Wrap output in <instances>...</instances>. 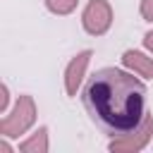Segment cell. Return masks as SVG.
Returning <instances> with one entry per match:
<instances>
[{
    "mask_svg": "<svg viewBox=\"0 0 153 153\" xmlns=\"http://www.w3.org/2000/svg\"><path fill=\"white\" fill-rule=\"evenodd\" d=\"M81 26L88 36H103L112 26V7L108 0H88L81 12Z\"/></svg>",
    "mask_w": 153,
    "mask_h": 153,
    "instance_id": "3",
    "label": "cell"
},
{
    "mask_svg": "<svg viewBox=\"0 0 153 153\" xmlns=\"http://www.w3.org/2000/svg\"><path fill=\"white\" fill-rule=\"evenodd\" d=\"M91 55H93V53L86 48V50L76 53V55L67 62V67H65V91H67L69 98L76 96V91H79V86H81V79H84V74H86V67H88V62H91Z\"/></svg>",
    "mask_w": 153,
    "mask_h": 153,
    "instance_id": "5",
    "label": "cell"
},
{
    "mask_svg": "<svg viewBox=\"0 0 153 153\" xmlns=\"http://www.w3.org/2000/svg\"><path fill=\"white\" fill-rule=\"evenodd\" d=\"M0 153H12V148H10V143L5 141V136H2V141H0Z\"/></svg>",
    "mask_w": 153,
    "mask_h": 153,
    "instance_id": "12",
    "label": "cell"
},
{
    "mask_svg": "<svg viewBox=\"0 0 153 153\" xmlns=\"http://www.w3.org/2000/svg\"><path fill=\"white\" fill-rule=\"evenodd\" d=\"M36 122V103L31 96L22 93L14 103V108L10 110V115H5L0 120V134L5 139H17L19 134H26Z\"/></svg>",
    "mask_w": 153,
    "mask_h": 153,
    "instance_id": "2",
    "label": "cell"
},
{
    "mask_svg": "<svg viewBox=\"0 0 153 153\" xmlns=\"http://www.w3.org/2000/svg\"><path fill=\"white\" fill-rule=\"evenodd\" d=\"M151 136H153V117L146 115L143 122H141L136 129H131V131H127V134H122V136H115L108 148H110L112 153H136V151H141V148L148 146Z\"/></svg>",
    "mask_w": 153,
    "mask_h": 153,
    "instance_id": "4",
    "label": "cell"
},
{
    "mask_svg": "<svg viewBox=\"0 0 153 153\" xmlns=\"http://www.w3.org/2000/svg\"><path fill=\"white\" fill-rule=\"evenodd\" d=\"M139 12L146 22H153V0H141L139 2Z\"/></svg>",
    "mask_w": 153,
    "mask_h": 153,
    "instance_id": "9",
    "label": "cell"
},
{
    "mask_svg": "<svg viewBox=\"0 0 153 153\" xmlns=\"http://www.w3.org/2000/svg\"><path fill=\"white\" fill-rule=\"evenodd\" d=\"M19 153H48V127H38L26 141H22Z\"/></svg>",
    "mask_w": 153,
    "mask_h": 153,
    "instance_id": "7",
    "label": "cell"
},
{
    "mask_svg": "<svg viewBox=\"0 0 153 153\" xmlns=\"http://www.w3.org/2000/svg\"><path fill=\"white\" fill-rule=\"evenodd\" d=\"M122 65L131 72H136L143 79H153V57L143 55L141 50H124L122 53Z\"/></svg>",
    "mask_w": 153,
    "mask_h": 153,
    "instance_id": "6",
    "label": "cell"
},
{
    "mask_svg": "<svg viewBox=\"0 0 153 153\" xmlns=\"http://www.w3.org/2000/svg\"><path fill=\"white\" fill-rule=\"evenodd\" d=\"M43 2H45V7H48L53 14H69V12H74L76 5H79V0H43Z\"/></svg>",
    "mask_w": 153,
    "mask_h": 153,
    "instance_id": "8",
    "label": "cell"
},
{
    "mask_svg": "<svg viewBox=\"0 0 153 153\" xmlns=\"http://www.w3.org/2000/svg\"><path fill=\"white\" fill-rule=\"evenodd\" d=\"M7 103H10V91H7V86L2 84V86H0V112L7 110Z\"/></svg>",
    "mask_w": 153,
    "mask_h": 153,
    "instance_id": "10",
    "label": "cell"
},
{
    "mask_svg": "<svg viewBox=\"0 0 153 153\" xmlns=\"http://www.w3.org/2000/svg\"><path fill=\"white\" fill-rule=\"evenodd\" d=\"M143 45H146V48L153 53V31H148V33L143 36Z\"/></svg>",
    "mask_w": 153,
    "mask_h": 153,
    "instance_id": "11",
    "label": "cell"
},
{
    "mask_svg": "<svg viewBox=\"0 0 153 153\" xmlns=\"http://www.w3.org/2000/svg\"><path fill=\"white\" fill-rule=\"evenodd\" d=\"M81 100L91 122L108 136L136 129L148 115L143 81L117 67L93 72L81 91Z\"/></svg>",
    "mask_w": 153,
    "mask_h": 153,
    "instance_id": "1",
    "label": "cell"
}]
</instances>
